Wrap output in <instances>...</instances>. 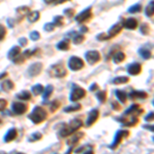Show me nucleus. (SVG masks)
<instances>
[{"mask_svg": "<svg viewBox=\"0 0 154 154\" xmlns=\"http://www.w3.org/2000/svg\"><path fill=\"white\" fill-rule=\"evenodd\" d=\"M97 99H98L99 101H100L101 104H104L107 100V91H99L98 94H97Z\"/></svg>", "mask_w": 154, "mask_h": 154, "instance_id": "72a5a7b5", "label": "nucleus"}, {"mask_svg": "<svg viewBox=\"0 0 154 154\" xmlns=\"http://www.w3.org/2000/svg\"><path fill=\"white\" fill-rule=\"evenodd\" d=\"M113 62L115 64H120L122 63L125 60V54L122 53V51H116V53L113 54Z\"/></svg>", "mask_w": 154, "mask_h": 154, "instance_id": "412c9836", "label": "nucleus"}, {"mask_svg": "<svg viewBox=\"0 0 154 154\" xmlns=\"http://www.w3.org/2000/svg\"><path fill=\"white\" fill-rule=\"evenodd\" d=\"M84 39H85V37H84L82 34H76V35L73 37V43L80 44L84 41Z\"/></svg>", "mask_w": 154, "mask_h": 154, "instance_id": "58836bf2", "label": "nucleus"}, {"mask_svg": "<svg viewBox=\"0 0 154 154\" xmlns=\"http://www.w3.org/2000/svg\"><path fill=\"white\" fill-rule=\"evenodd\" d=\"M43 86L41 85V84H35V85L32 86L31 91H32V94H33L34 96H39L42 94V91H43Z\"/></svg>", "mask_w": 154, "mask_h": 154, "instance_id": "2f4dec72", "label": "nucleus"}, {"mask_svg": "<svg viewBox=\"0 0 154 154\" xmlns=\"http://www.w3.org/2000/svg\"><path fill=\"white\" fill-rule=\"evenodd\" d=\"M84 136L83 133H74L72 134L71 136H69V139L67 140V144H68L69 146H71V147H73L74 145H76L77 143L79 142V141L82 139V137Z\"/></svg>", "mask_w": 154, "mask_h": 154, "instance_id": "2eb2a0df", "label": "nucleus"}, {"mask_svg": "<svg viewBox=\"0 0 154 154\" xmlns=\"http://www.w3.org/2000/svg\"><path fill=\"white\" fill-rule=\"evenodd\" d=\"M111 105H112V107H113L114 110H116V111H119V110H120V109H121L120 105H119L118 103H116V102H112V104H111Z\"/></svg>", "mask_w": 154, "mask_h": 154, "instance_id": "09e8293b", "label": "nucleus"}, {"mask_svg": "<svg viewBox=\"0 0 154 154\" xmlns=\"http://www.w3.org/2000/svg\"><path fill=\"white\" fill-rule=\"evenodd\" d=\"M48 117V113L46 112L45 109H43L40 106L34 107L33 111L28 115V118L35 125H39V123L45 121Z\"/></svg>", "mask_w": 154, "mask_h": 154, "instance_id": "f03ea898", "label": "nucleus"}, {"mask_svg": "<svg viewBox=\"0 0 154 154\" xmlns=\"http://www.w3.org/2000/svg\"><path fill=\"white\" fill-rule=\"evenodd\" d=\"M99 88V85L97 83H94V84H91V88H89V91H95L96 89H98Z\"/></svg>", "mask_w": 154, "mask_h": 154, "instance_id": "8fccbe9b", "label": "nucleus"}, {"mask_svg": "<svg viewBox=\"0 0 154 154\" xmlns=\"http://www.w3.org/2000/svg\"><path fill=\"white\" fill-rule=\"evenodd\" d=\"M122 26L128 30H135L138 27V21L134 18H128L122 22Z\"/></svg>", "mask_w": 154, "mask_h": 154, "instance_id": "f3484780", "label": "nucleus"}, {"mask_svg": "<svg viewBox=\"0 0 154 154\" xmlns=\"http://www.w3.org/2000/svg\"><path fill=\"white\" fill-rule=\"evenodd\" d=\"M80 31H81V32H88V27H82Z\"/></svg>", "mask_w": 154, "mask_h": 154, "instance_id": "5fc2aeb1", "label": "nucleus"}, {"mask_svg": "<svg viewBox=\"0 0 154 154\" xmlns=\"http://www.w3.org/2000/svg\"><path fill=\"white\" fill-rule=\"evenodd\" d=\"M57 48L60 49V51H68L70 48V41H69V39H64V40L60 41L57 44Z\"/></svg>", "mask_w": 154, "mask_h": 154, "instance_id": "a878e982", "label": "nucleus"}, {"mask_svg": "<svg viewBox=\"0 0 154 154\" xmlns=\"http://www.w3.org/2000/svg\"><path fill=\"white\" fill-rule=\"evenodd\" d=\"M27 19H28V21L30 23H36V22L40 19V14H39V11H37L29 12V14H27Z\"/></svg>", "mask_w": 154, "mask_h": 154, "instance_id": "393cba45", "label": "nucleus"}, {"mask_svg": "<svg viewBox=\"0 0 154 154\" xmlns=\"http://www.w3.org/2000/svg\"><path fill=\"white\" fill-rule=\"evenodd\" d=\"M128 136H130V131H128V130H119L117 133L115 134V138H114V141L112 142V144L109 146V148L112 149V150L116 149L119 146V144L122 142L125 139L128 138Z\"/></svg>", "mask_w": 154, "mask_h": 154, "instance_id": "20e7f679", "label": "nucleus"}, {"mask_svg": "<svg viewBox=\"0 0 154 154\" xmlns=\"http://www.w3.org/2000/svg\"><path fill=\"white\" fill-rule=\"evenodd\" d=\"M93 18V7L89 6L88 8H85L84 11H82L80 14H78L75 17V21L78 24H82V23H86L89 20Z\"/></svg>", "mask_w": 154, "mask_h": 154, "instance_id": "423d86ee", "label": "nucleus"}, {"mask_svg": "<svg viewBox=\"0 0 154 154\" xmlns=\"http://www.w3.org/2000/svg\"><path fill=\"white\" fill-rule=\"evenodd\" d=\"M140 30H141V33H142L143 35H148V34L150 33V27H149L148 24H142Z\"/></svg>", "mask_w": 154, "mask_h": 154, "instance_id": "ea45409f", "label": "nucleus"}, {"mask_svg": "<svg viewBox=\"0 0 154 154\" xmlns=\"http://www.w3.org/2000/svg\"><path fill=\"white\" fill-rule=\"evenodd\" d=\"M83 125V122L80 120V119H72L69 123L67 125H64L63 128L60 130L59 131V137L61 138H67V137L71 136L72 134L76 133L81 126Z\"/></svg>", "mask_w": 154, "mask_h": 154, "instance_id": "f257e3e1", "label": "nucleus"}, {"mask_svg": "<svg viewBox=\"0 0 154 154\" xmlns=\"http://www.w3.org/2000/svg\"><path fill=\"white\" fill-rule=\"evenodd\" d=\"M153 116H154V113H153V111H151V112L145 117V120L146 121H152L153 120Z\"/></svg>", "mask_w": 154, "mask_h": 154, "instance_id": "de8ad7c7", "label": "nucleus"}, {"mask_svg": "<svg viewBox=\"0 0 154 154\" xmlns=\"http://www.w3.org/2000/svg\"><path fill=\"white\" fill-rule=\"evenodd\" d=\"M115 95H116V98H117V100H119L120 103H125L126 102V99H128V97H126V94L123 91H115Z\"/></svg>", "mask_w": 154, "mask_h": 154, "instance_id": "c756f323", "label": "nucleus"}, {"mask_svg": "<svg viewBox=\"0 0 154 154\" xmlns=\"http://www.w3.org/2000/svg\"><path fill=\"white\" fill-rule=\"evenodd\" d=\"M139 54L145 60H149L152 58V51H151L147 46H142V48L139 49Z\"/></svg>", "mask_w": 154, "mask_h": 154, "instance_id": "aec40b11", "label": "nucleus"}, {"mask_svg": "<svg viewBox=\"0 0 154 154\" xmlns=\"http://www.w3.org/2000/svg\"><path fill=\"white\" fill-rule=\"evenodd\" d=\"M144 110L140 108V105L138 104H134L131 105L128 110L125 111L123 116H126V117H139L141 114H143Z\"/></svg>", "mask_w": 154, "mask_h": 154, "instance_id": "1a4fd4ad", "label": "nucleus"}, {"mask_svg": "<svg viewBox=\"0 0 154 154\" xmlns=\"http://www.w3.org/2000/svg\"><path fill=\"white\" fill-rule=\"evenodd\" d=\"M6 36V29L2 24H0V41H2Z\"/></svg>", "mask_w": 154, "mask_h": 154, "instance_id": "a19ab883", "label": "nucleus"}, {"mask_svg": "<svg viewBox=\"0 0 154 154\" xmlns=\"http://www.w3.org/2000/svg\"><path fill=\"white\" fill-rule=\"evenodd\" d=\"M141 11H142V5L141 4H135V5H133L128 8V12L130 14H138V12Z\"/></svg>", "mask_w": 154, "mask_h": 154, "instance_id": "4c0bfd02", "label": "nucleus"}, {"mask_svg": "<svg viewBox=\"0 0 154 154\" xmlns=\"http://www.w3.org/2000/svg\"><path fill=\"white\" fill-rule=\"evenodd\" d=\"M66 1H70V0H59L58 4H59V3H64V2H66Z\"/></svg>", "mask_w": 154, "mask_h": 154, "instance_id": "6e6d98bb", "label": "nucleus"}, {"mask_svg": "<svg viewBox=\"0 0 154 154\" xmlns=\"http://www.w3.org/2000/svg\"><path fill=\"white\" fill-rule=\"evenodd\" d=\"M53 24L56 27H62L64 25V17L63 16H57L54 18Z\"/></svg>", "mask_w": 154, "mask_h": 154, "instance_id": "c9c22d12", "label": "nucleus"}, {"mask_svg": "<svg viewBox=\"0 0 154 154\" xmlns=\"http://www.w3.org/2000/svg\"><path fill=\"white\" fill-rule=\"evenodd\" d=\"M14 88V83L12 82L11 79H5L4 81H2L1 89L3 91H6V93H8V91H12Z\"/></svg>", "mask_w": 154, "mask_h": 154, "instance_id": "6ab92c4d", "label": "nucleus"}, {"mask_svg": "<svg viewBox=\"0 0 154 154\" xmlns=\"http://www.w3.org/2000/svg\"><path fill=\"white\" fill-rule=\"evenodd\" d=\"M19 44H20V46H26L27 44H28V40H27V38H25V37H22V38L19 39Z\"/></svg>", "mask_w": 154, "mask_h": 154, "instance_id": "a18cd8bd", "label": "nucleus"}, {"mask_svg": "<svg viewBox=\"0 0 154 154\" xmlns=\"http://www.w3.org/2000/svg\"><path fill=\"white\" fill-rule=\"evenodd\" d=\"M69 69L72 71H79L84 67V62L82 59L78 57H71L68 62Z\"/></svg>", "mask_w": 154, "mask_h": 154, "instance_id": "0eeeda50", "label": "nucleus"}, {"mask_svg": "<svg viewBox=\"0 0 154 154\" xmlns=\"http://www.w3.org/2000/svg\"><path fill=\"white\" fill-rule=\"evenodd\" d=\"M122 28H123V26H122V23H121V22H119V23L115 24V25H113V26L109 29L108 33H106L107 36H108V39H111V38H113V37L117 36L118 34L121 32Z\"/></svg>", "mask_w": 154, "mask_h": 154, "instance_id": "f8f14e48", "label": "nucleus"}, {"mask_svg": "<svg viewBox=\"0 0 154 154\" xmlns=\"http://www.w3.org/2000/svg\"><path fill=\"white\" fill-rule=\"evenodd\" d=\"M44 2H45L46 4H51V3H54V2H56L57 0H43Z\"/></svg>", "mask_w": 154, "mask_h": 154, "instance_id": "603ef678", "label": "nucleus"}, {"mask_svg": "<svg viewBox=\"0 0 154 154\" xmlns=\"http://www.w3.org/2000/svg\"><path fill=\"white\" fill-rule=\"evenodd\" d=\"M1 122H2V120H0V125H1Z\"/></svg>", "mask_w": 154, "mask_h": 154, "instance_id": "4d7b16f0", "label": "nucleus"}, {"mask_svg": "<svg viewBox=\"0 0 154 154\" xmlns=\"http://www.w3.org/2000/svg\"><path fill=\"white\" fill-rule=\"evenodd\" d=\"M11 110L17 115H23L28 110V105L25 103H18V102H16V103L12 104Z\"/></svg>", "mask_w": 154, "mask_h": 154, "instance_id": "9b49d317", "label": "nucleus"}, {"mask_svg": "<svg viewBox=\"0 0 154 154\" xmlns=\"http://www.w3.org/2000/svg\"><path fill=\"white\" fill-rule=\"evenodd\" d=\"M7 106V102L4 99H0V111H2L3 109H5V107Z\"/></svg>", "mask_w": 154, "mask_h": 154, "instance_id": "49530a36", "label": "nucleus"}, {"mask_svg": "<svg viewBox=\"0 0 154 154\" xmlns=\"http://www.w3.org/2000/svg\"><path fill=\"white\" fill-rule=\"evenodd\" d=\"M53 91H54V86L53 85H48L46 88H44V89H43V100L44 101H46L49 98V97L51 96V94H53Z\"/></svg>", "mask_w": 154, "mask_h": 154, "instance_id": "c85d7f7f", "label": "nucleus"}, {"mask_svg": "<svg viewBox=\"0 0 154 154\" xmlns=\"http://www.w3.org/2000/svg\"><path fill=\"white\" fill-rule=\"evenodd\" d=\"M17 136H18V131H17V128H11V130L5 134V136H4V142L5 143L11 142V141H14V139L17 138Z\"/></svg>", "mask_w": 154, "mask_h": 154, "instance_id": "a211bd4d", "label": "nucleus"}, {"mask_svg": "<svg viewBox=\"0 0 154 154\" xmlns=\"http://www.w3.org/2000/svg\"><path fill=\"white\" fill-rule=\"evenodd\" d=\"M67 70L66 68L64 67L63 64H54L51 67V70H49V74L51 76L56 77V78H63L67 75Z\"/></svg>", "mask_w": 154, "mask_h": 154, "instance_id": "7ed1b4c3", "label": "nucleus"}, {"mask_svg": "<svg viewBox=\"0 0 154 154\" xmlns=\"http://www.w3.org/2000/svg\"><path fill=\"white\" fill-rule=\"evenodd\" d=\"M64 14H65V16L68 17V18H72V17L75 14V9L74 8H67L64 11Z\"/></svg>", "mask_w": 154, "mask_h": 154, "instance_id": "37998d69", "label": "nucleus"}, {"mask_svg": "<svg viewBox=\"0 0 154 154\" xmlns=\"http://www.w3.org/2000/svg\"><path fill=\"white\" fill-rule=\"evenodd\" d=\"M30 38L32 39L33 41H37L39 40V38H40V33L37 31H33L30 33Z\"/></svg>", "mask_w": 154, "mask_h": 154, "instance_id": "79ce46f5", "label": "nucleus"}, {"mask_svg": "<svg viewBox=\"0 0 154 154\" xmlns=\"http://www.w3.org/2000/svg\"><path fill=\"white\" fill-rule=\"evenodd\" d=\"M75 153H86V154L94 153V146H91V145H84V146H81L80 148L76 149V150H75Z\"/></svg>", "mask_w": 154, "mask_h": 154, "instance_id": "b1692460", "label": "nucleus"}, {"mask_svg": "<svg viewBox=\"0 0 154 154\" xmlns=\"http://www.w3.org/2000/svg\"><path fill=\"white\" fill-rule=\"evenodd\" d=\"M86 96V91L85 89H83L82 88H80L79 85H75L74 84L72 91L70 93V101L71 102H77L81 99H83Z\"/></svg>", "mask_w": 154, "mask_h": 154, "instance_id": "39448f33", "label": "nucleus"}, {"mask_svg": "<svg viewBox=\"0 0 154 154\" xmlns=\"http://www.w3.org/2000/svg\"><path fill=\"white\" fill-rule=\"evenodd\" d=\"M42 137H43V136H42L41 133H38V131H36V133L32 134V135L29 137L28 141H29V142H37V141L41 140Z\"/></svg>", "mask_w": 154, "mask_h": 154, "instance_id": "473e14b6", "label": "nucleus"}, {"mask_svg": "<svg viewBox=\"0 0 154 154\" xmlns=\"http://www.w3.org/2000/svg\"><path fill=\"white\" fill-rule=\"evenodd\" d=\"M54 25L53 23H48L44 25V30H45L46 32H53L54 30Z\"/></svg>", "mask_w": 154, "mask_h": 154, "instance_id": "c03bdc74", "label": "nucleus"}, {"mask_svg": "<svg viewBox=\"0 0 154 154\" xmlns=\"http://www.w3.org/2000/svg\"><path fill=\"white\" fill-rule=\"evenodd\" d=\"M17 12H18V14L20 16V18L18 19V22L20 23V21H22V20L30 12V8L27 6H21V7H19V8H17Z\"/></svg>", "mask_w": 154, "mask_h": 154, "instance_id": "4be33fe9", "label": "nucleus"}, {"mask_svg": "<svg viewBox=\"0 0 154 154\" xmlns=\"http://www.w3.org/2000/svg\"><path fill=\"white\" fill-rule=\"evenodd\" d=\"M130 81V78L128 76H118V77H115V78L112 80V83L113 84H125V83H128Z\"/></svg>", "mask_w": 154, "mask_h": 154, "instance_id": "cd10ccee", "label": "nucleus"}, {"mask_svg": "<svg viewBox=\"0 0 154 154\" xmlns=\"http://www.w3.org/2000/svg\"><path fill=\"white\" fill-rule=\"evenodd\" d=\"M99 116H100V112H99L98 109H94V110H91L88 114V119H86V126L89 128V126L95 125V123L97 122V120L99 119Z\"/></svg>", "mask_w": 154, "mask_h": 154, "instance_id": "ddd939ff", "label": "nucleus"}, {"mask_svg": "<svg viewBox=\"0 0 154 154\" xmlns=\"http://www.w3.org/2000/svg\"><path fill=\"white\" fill-rule=\"evenodd\" d=\"M153 8H154V5H153V1H151L150 3L148 4V6L146 7V11H145V14H146V16L149 17V18H152L153 17V14H154V11H153Z\"/></svg>", "mask_w": 154, "mask_h": 154, "instance_id": "e433bc0d", "label": "nucleus"}, {"mask_svg": "<svg viewBox=\"0 0 154 154\" xmlns=\"http://www.w3.org/2000/svg\"><path fill=\"white\" fill-rule=\"evenodd\" d=\"M144 128H146V130H149V131H153V125H144Z\"/></svg>", "mask_w": 154, "mask_h": 154, "instance_id": "3c124183", "label": "nucleus"}, {"mask_svg": "<svg viewBox=\"0 0 154 154\" xmlns=\"http://www.w3.org/2000/svg\"><path fill=\"white\" fill-rule=\"evenodd\" d=\"M141 72H142V65H141L140 63L135 62V63L128 66V73L131 74V75H133V76L139 75Z\"/></svg>", "mask_w": 154, "mask_h": 154, "instance_id": "4468645a", "label": "nucleus"}, {"mask_svg": "<svg viewBox=\"0 0 154 154\" xmlns=\"http://www.w3.org/2000/svg\"><path fill=\"white\" fill-rule=\"evenodd\" d=\"M20 54H21V48H20V46H14V48H11V51H8L7 58L9 60H14V58H17Z\"/></svg>", "mask_w": 154, "mask_h": 154, "instance_id": "5701e85b", "label": "nucleus"}, {"mask_svg": "<svg viewBox=\"0 0 154 154\" xmlns=\"http://www.w3.org/2000/svg\"><path fill=\"white\" fill-rule=\"evenodd\" d=\"M42 69H43V65L40 62H37V63L32 64L31 66L28 68V75L31 77H36L41 73Z\"/></svg>", "mask_w": 154, "mask_h": 154, "instance_id": "9d476101", "label": "nucleus"}, {"mask_svg": "<svg viewBox=\"0 0 154 154\" xmlns=\"http://www.w3.org/2000/svg\"><path fill=\"white\" fill-rule=\"evenodd\" d=\"M7 75H8V74H7V72H4L3 74H0V79H4Z\"/></svg>", "mask_w": 154, "mask_h": 154, "instance_id": "864d4df0", "label": "nucleus"}, {"mask_svg": "<svg viewBox=\"0 0 154 154\" xmlns=\"http://www.w3.org/2000/svg\"><path fill=\"white\" fill-rule=\"evenodd\" d=\"M61 107V102L58 100H54L51 103V106H49V110H51V113H54L57 110Z\"/></svg>", "mask_w": 154, "mask_h": 154, "instance_id": "f704fd0d", "label": "nucleus"}, {"mask_svg": "<svg viewBox=\"0 0 154 154\" xmlns=\"http://www.w3.org/2000/svg\"><path fill=\"white\" fill-rule=\"evenodd\" d=\"M128 97H130V99H131V100H136V99L144 100V99L148 98V94L143 91H134L128 95Z\"/></svg>", "mask_w": 154, "mask_h": 154, "instance_id": "dca6fc26", "label": "nucleus"}, {"mask_svg": "<svg viewBox=\"0 0 154 154\" xmlns=\"http://www.w3.org/2000/svg\"><path fill=\"white\" fill-rule=\"evenodd\" d=\"M85 60L89 65H95L98 62L101 61V54L98 51H86L85 54Z\"/></svg>", "mask_w": 154, "mask_h": 154, "instance_id": "6e6552de", "label": "nucleus"}, {"mask_svg": "<svg viewBox=\"0 0 154 154\" xmlns=\"http://www.w3.org/2000/svg\"><path fill=\"white\" fill-rule=\"evenodd\" d=\"M17 97L20 99V100L23 101H29L31 99V93L29 91H22L21 93H19Z\"/></svg>", "mask_w": 154, "mask_h": 154, "instance_id": "7c9ffc66", "label": "nucleus"}, {"mask_svg": "<svg viewBox=\"0 0 154 154\" xmlns=\"http://www.w3.org/2000/svg\"><path fill=\"white\" fill-rule=\"evenodd\" d=\"M81 108H82V106H81L80 104H73V105L65 107V108H64V112H66V113L76 112V111L81 110Z\"/></svg>", "mask_w": 154, "mask_h": 154, "instance_id": "bb28decb", "label": "nucleus"}]
</instances>
